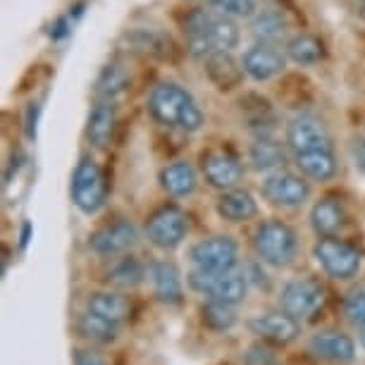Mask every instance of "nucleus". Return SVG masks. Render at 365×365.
<instances>
[{
  "instance_id": "7",
  "label": "nucleus",
  "mask_w": 365,
  "mask_h": 365,
  "mask_svg": "<svg viewBox=\"0 0 365 365\" xmlns=\"http://www.w3.org/2000/svg\"><path fill=\"white\" fill-rule=\"evenodd\" d=\"M108 198V182L93 158H81L72 175V203L84 215H96Z\"/></svg>"
},
{
  "instance_id": "19",
  "label": "nucleus",
  "mask_w": 365,
  "mask_h": 365,
  "mask_svg": "<svg viewBox=\"0 0 365 365\" xmlns=\"http://www.w3.org/2000/svg\"><path fill=\"white\" fill-rule=\"evenodd\" d=\"M215 210L227 222L241 225L258 215V201L253 198L251 191H246V189H227L217 196Z\"/></svg>"
},
{
  "instance_id": "15",
  "label": "nucleus",
  "mask_w": 365,
  "mask_h": 365,
  "mask_svg": "<svg viewBox=\"0 0 365 365\" xmlns=\"http://www.w3.org/2000/svg\"><path fill=\"white\" fill-rule=\"evenodd\" d=\"M287 53L279 51L277 43H253L249 51L241 55L246 77L253 81H270L287 70Z\"/></svg>"
},
{
  "instance_id": "20",
  "label": "nucleus",
  "mask_w": 365,
  "mask_h": 365,
  "mask_svg": "<svg viewBox=\"0 0 365 365\" xmlns=\"http://www.w3.org/2000/svg\"><path fill=\"white\" fill-rule=\"evenodd\" d=\"M346 225V208L339 196H322L311 210V230L320 237H336Z\"/></svg>"
},
{
  "instance_id": "14",
  "label": "nucleus",
  "mask_w": 365,
  "mask_h": 365,
  "mask_svg": "<svg viewBox=\"0 0 365 365\" xmlns=\"http://www.w3.org/2000/svg\"><path fill=\"white\" fill-rule=\"evenodd\" d=\"M249 332L253 336H258L260 341L272 344V346H289L301 336V325L294 315L279 311H265L251 315L246 322Z\"/></svg>"
},
{
  "instance_id": "26",
  "label": "nucleus",
  "mask_w": 365,
  "mask_h": 365,
  "mask_svg": "<svg viewBox=\"0 0 365 365\" xmlns=\"http://www.w3.org/2000/svg\"><path fill=\"white\" fill-rule=\"evenodd\" d=\"M287 31H289V19L277 8L258 10L251 17V34L260 43H279L282 38H287Z\"/></svg>"
},
{
  "instance_id": "29",
  "label": "nucleus",
  "mask_w": 365,
  "mask_h": 365,
  "mask_svg": "<svg viewBox=\"0 0 365 365\" xmlns=\"http://www.w3.org/2000/svg\"><path fill=\"white\" fill-rule=\"evenodd\" d=\"M201 322L205 329L215 334H225L234 329L237 325V306L232 303H225V301H215V299H205V303L201 306Z\"/></svg>"
},
{
  "instance_id": "24",
  "label": "nucleus",
  "mask_w": 365,
  "mask_h": 365,
  "mask_svg": "<svg viewBox=\"0 0 365 365\" xmlns=\"http://www.w3.org/2000/svg\"><path fill=\"white\" fill-rule=\"evenodd\" d=\"M287 146V143H284ZM284 146L274 136H253L249 146V163L258 172H274L279 170L287 160Z\"/></svg>"
},
{
  "instance_id": "36",
  "label": "nucleus",
  "mask_w": 365,
  "mask_h": 365,
  "mask_svg": "<svg viewBox=\"0 0 365 365\" xmlns=\"http://www.w3.org/2000/svg\"><path fill=\"white\" fill-rule=\"evenodd\" d=\"M72 365H110L108 358L98 354L93 349H77L74 351V358H72Z\"/></svg>"
},
{
  "instance_id": "3",
  "label": "nucleus",
  "mask_w": 365,
  "mask_h": 365,
  "mask_svg": "<svg viewBox=\"0 0 365 365\" xmlns=\"http://www.w3.org/2000/svg\"><path fill=\"white\" fill-rule=\"evenodd\" d=\"M253 251L260 263L270 267H289L299 256V237L292 225L284 220H265L253 232Z\"/></svg>"
},
{
  "instance_id": "1",
  "label": "nucleus",
  "mask_w": 365,
  "mask_h": 365,
  "mask_svg": "<svg viewBox=\"0 0 365 365\" xmlns=\"http://www.w3.org/2000/svg\"><path fill=\"white\" fill-rule=\"evenodd\" d=\"M182 31L191 58L205 60L217 51H234L241 41L239 24L215 10L191 8L182 17Z\"/></svg>"
},
{
  "instance_id": "21",
  "label": "nucleus",
  "mask_w": 365,
  "mask_h": 365,
  "mask_svg": "<svg viewBox=\"0 0 365 365\" xmlns=\"http://www.w3.org/2000/svg\"><path fill=\"white\" fill-rule=\"evenodd\" d=\"M158 182H160L165 194H170L175 198H187L194 194L198 187V172L189 160H175L160 170Z\"/></svg>"
},
{
  "instance_id": "6",
  "label": "nucleus",
  "mask_w": 365,
  "mask_h": 365,
  "mask_svg": "<svg viewBox=\"0 0 365 365\" xmlns=\"http://www.w3.org/2000/svg\"><path fill=\"white\" fill-rule=\"evenodd\" d=\"M143 234L155 249L172 251L187 239L189 234V215L182 205L177 203H163L155 208L143 222Z\"/></svg>"
},
{
  "instance_id": "9",
  "label": "nucleus",
  "mask_w": 365,
  "mask_h": 365,
  "mask_svg": "<svg viewBox=\"0 0 365 365\" xmlns=\"http://www.w3.org/2000/svg\"><path fill=\"white\" fill-rule=\"evenodd\" d=\"M191 265L210 272H230L239 265V244L227 234L198 239L189 249Z\"/></svg>"
},
{
  "instance_id": "13",
  "label": "nucleus",
  "mask_w": 365,
  "mask_h": 365,
  "mask_svg": "<svg viewBox=\"0 0 365 365\" xmlns=\"http://www.w3.org/2000/svg\"><path fill=\"white\" fill-rule=\"evenodd\" d=\"M136 244H139V230H136V225L132 220H125V217L98 227V230L88 237V249L101 258L125 256Z\"/></svg>"
},
{
  "instance_id": "11",
  "label": "nucleus",
  "mask_w": 365,
  "mask_h": 365,
  "mask_svg": "<svg viewBox=\"0 0 365 365\" xmlns=\"http://www.w3.org/2000/svg\"><path fill=\"white\" fill-rule=\"evenodd\" d=\"M201 175L212 189L227 191L237 189L239 182L244 179V165L239 155L227 146H212L201 153Z\"/></svg>"
},
{
  "instance_id": "22",
  "label": "nucleus",
  "mask_w": 365,
  "mask_h": 365,
  "mask_svg": "<svg viewBox=\"0 0 365 365\" xmlns=\"http://www.w3.org/2000/svg\"><path fill=\"white\" fill-rule=\"evenodd\" d=\"M86 311H91L96 315H101V318L122 325L125 320H129V313H132V303H129L127 296H122L120 292H110V289H103V292H93L86 299Z\"/></svg>"
},
{
  "instance_id": "28",
  "label": "nucleus",
  "mask_w": 365,
  "mask_h": 365,
  "mask_svg": "<svg viewBox=\"0 0 365 365\" xmlns=\"http://www.w3.org/2000/svg\"><path fill=\"white\" fill-rule=\"evenodd\" d=\"M120 327L122 325L101 318V315H96L91 311H84L77 318V332H79L81 339H86L91 344H101V346L117 341V336H120Z\"/></svg>"
},
{
  "instance_id": "34",
  "label": "nucleus",
  "mask_w": 365,
  "mask_h": 365,
  "mask_svg": "<svg viewBox=\"0 0 365 365\" xmlns=\"http://www.w3.org/2000/svg\"><path fill=\"white\" fill-rule=\"evenodd\" d=\"M132 38V43L136 46L134 51H141V53H163L165 51V36L160 31H153V29H136L132 34H127Z\"/></svg>"
},
{
  "instance_id": "4",
  "label": "nucleus",
  "mask_w": 365,
  "mask_h": 365,
  "mask_svg": "<svg viewBox=\"0 0 365 365\" xmlns=\"http://www.w3.org/2000/svg\"><path fill=\"white\" fill-rule=\"evenodd\" d=\"M313 258L327 277L339 282L354 279L363 267L361 249L339 237H320L313 246Z\"/></svg>"
},
{
  "instance_id": "39",
  "label": "nucleus",
  "mask_w": 365,
  "mask_h": 365,
  "mask_svg": "<svg viewBox=\"0 0 365 365\" xmlns=\"http://www.w3.org/2000/svg\"><path fill=\"white\" fill-rule=\"evenodd\" d=\"M361 3H363V5H365V0H361Z\"/></svg>"
},
{
  "instance_id": "32",
  "label": "nucleus",
  "mask_w": 365,
  "mask_h": 365,
  "mask_svg": "<svg viewBox=\"0 0 365 365\" xmlns=\"http://www.w3.org/2000/svg\"><path fill=\"white\" fill-rule=\"evenodd\" d=\"M341 313L351 325L363 329L365 327V289L363 287H356L346 292L341 301Z\"/></svg>"
},
{
  "instance_id": "18",
  "label": "nucleus",
  "mask_w": 365,
  "mask_h": 365,
  "mask_svg": "<svg viewBox=\"0 0 365 365\" xmlns=\"http://www.w3.org/2000/svg\"><path fill=\"white\" fill-rule=\"evenodd\" d=\"M203 72L205 77L212 86L217 88V91H234V88H239L244 84V65H241V60H237L232 55V51H217L208 55V58L203 60Z\"/></svg>"
},
{
  "instance_id": "31",
  "label": "nucleus",
  "mask_w": 365,
  "mask_h": 365,
  "mask_svg": "<svg viewBox=\"0 0 365 365\" xmlns=\"http://www.w3.org/2000/svg\"><path fill=\"white\" fill-rule=\"evenodd\" d=\"M125 88H127V72L122 70L120 65H108L98 77L96 93H98L103 101H113L115 96H120Z\"/></svg>"
},
{
  "instance_id": "38",
  "label": "nucleus",
  "mask_w": 365,
  "mask_h": 365,
  "mask_svg": "<svg viewBox=\"0 0 365 365\" xmlns=\"http://www.w3.org/2000/svg\"><path fill=\"white\" fill-rule=\"evenodd\" d=\"M361 346L365 349V327L361 329Z\"/></svg>"
},
{
  "instance_id": "10",
  "label": "nucleus",
  "mask_w": 365,
  "mask_h": 365,
  "mask_svg": "<svg viewBox=\"0 0 365 365\" xmlns=\"http://www.w3.org/2000/svg\"><path fill=\"white\" fill-rule=\"evenodd\" d=\"M279 308L289 315H294L296 320L311 318L313 313H318L325 303V287L313 277H296L289 279L284 287L279 289Z\"/></svg>"
},
{
  "instance_id": "17",
  "label": "nucleus",
  "mask_w": 365,
  "mask_h": 365,
  "mask_svg": "<svg viewBox=\"0 0 365 365\" xmlns=\"http://www.w3.org/2000/svg\"><path fill=\"white\" fill-rule=\"evenodd\" d=\"M148 279L158 301L165 303V306H182L184 279L179 267L172 260H153V263H148Z\"/></svg>"
},
{
  "instance_id": "33",
  "label": "nucleus",
  "mask_w": 365,
  "mask_h": 365,
  "mask_svg": "<svg viewBox=\"0 0 365 365\" xmlns=\"http://www.w3.org/2000/svg\"><path fill=\"white\" fill-rule=\"evenodd\" d=\"M208 5L232 19H251L258 12V0H208Z\"/></svg>"
},
{
  "instance_id": "27",
  "label": "nucleus",
  "mask_w": 365,
  "mask_h": 365,
  "mask_svg": "<svg viewBox=\"0 0 365 365\" xmlns=\"http://www.w3.org/2000/svg\"><path fill=\"white\" fill-rule=\"evenodd\" d=\"M287 58L299 67H313L325 58V46L313 34H296V36L287 38L284 43Z\"/></svg>"
},
{
  "instance_id": "12",
  "label": "nucleus",
  "mask_w": 365,
  "mask_h": 365,
  "mask_svg": "<svg viewBox=\"0 0 365 365\" xmlns=\"http://www.w3.org/2000/svg\"><path fill=\"white\" fill-rule=\"evenodd\" d=\"M263 198L277 208H299L311 198V184L303 175L289 170H274L263 179Z\"/></svg>"
},
{
  "instance_id": "8",
  "label": "nucleus",
  "mask_w": 365,
  "mask_h": 365,
  "mask_svg": "<svg viewBox=\"0 0 365 365\" xmlns=\"http://www.w3.org/2000/svg\"><path fill=\"white\" fill-rule=\"evenodd\" d=\"M284 143L292 150V155L311 153V150H334L332 134H329L327 125L311 113H301L289 120Z\"/></svg>"
},
{
  "instance_id": "37",
  "label": "nucleus",
  "mask_w": 365,
  "mask_h": 365,
  "mask_svg": "<svg viewBox=\"0 0 365 365\" xmlns=\"http://www.w3.org/2000/svg\"><path fill=\"white\" fill-rule=\"evenodd\" d=\"M351 158H354L356 170L365 175V139H356L351 141Z\"/></svg>"
},
{
  "instance_id": "30",
  "label": "nucleus",
  "mask_w": 365,
  "mask_h": 365,
  "mask_svg": "<svg viewBox=\"0 0 365 365\" xmlns=\"http://www.w3.org/2000/svg\"><path fill=\"white\" fill-rule=\"evenodd\" d=\"M108 279L113 282L115 287H122V289L139 287L143 279H148V265L134 256H120L110 265Z\"/></svg>"
},
{
  "instance_id": "5",
  "label": "nucleus",
  "mask_w": 365,
  "mask_h": 365,
  "mask_svg": "<svg viewBox=\"0 0 365 365\" xmlns=\"http://www.w3.org/2000/svg\"><path fill=\"white\" fill-rule=\"evenodd\" d=\"M189 289L196 294L205 296V299H215L239 306L249 294V279L244 272L230 270V272H210L201 270V267H191L187 274Z\"/></svg>"
},
{
  "instance_id": "25",
  "label": "nucleus",
  "mask_w": 365,
  "mask_h": 365,
  "mask_svg": "<svg viewBox=\"0 0 365 365\" xmlns=\"http://www.w3.org/2000/svg\"><path fill=\"white\" fill-rule=\"evenodd\" d=\"M294 163L299 172L306 179L313 182H329L339 172V163H336L334 150H311V153L294 155Z\"/></svg>"
},
{
  "instance_id": "2",
  "label": "nucleus",
  "mask_w": 365,
  "mask_h": 365,
  "mask_svg": "<svg viewBox=\"0 0 365 365\" xmlns=\"http://www.w3.org/2000/svg\"><path fill=\"white\" fill-rule=\"evenodd\" d=\"M146 108L158 125L168 129H179L184 134L201 132V127L205 125V115L196 98L175 81H158L150 88Z\"/></svg>"
},
{
  "instance_id": "35",
  "label": "nucleus",
  "mask_w": 365,
  "mask_h": 365,
  "mask_svg": "<svg viewBox=\"0 0 365 365\" xmlns=\"http://www.w3.org/2000/svg\"><path fill=\"white\" fill-rule=\"evenodd\" d=\"M241 363L244 365H279V358L272 354V349L265 346V341H260V344H251V346L244 351Z\"/></svg>"
},
{
  "instance_id": "16",
  "label": "nucleus",
  "mask_w": 365,
  "mask_h": 365,
  "mask_svg": "<svg viewBox=\"0 0 365 365\" xmlns=\"http://www.w3.org/2000/svg\"><path fill=\"white\" fill-rule=\"evenodd\" d=\"M308 354L332 365H349L356 361V341L339 329H318L308 339Z\"/></svg>"
},
{
  "instance_id": "23",
  "label": "nucleus",
  "mask_w": 365,
  "mask_h": 365,
  "mask_svg": "<svg viewBox=\"0 0 365 365\" xmlns=\"http://www.w3.org/2000/svg\"><path fill=\"white\" fill-rule=\"evenodd\" d=\"M115 122H117V113H115L113 101L96 103V108L91 110L88 122H86V141L91 143L93 148H106L110 139H113Z\"/></svg>"
}]
</instances>
